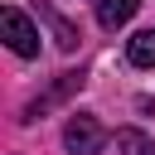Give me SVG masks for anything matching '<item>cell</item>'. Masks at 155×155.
I'll use <instances>...</instances> for the list:
<instances>
[{
    "instance_id": "cell-5",
    "label": "cell",
    "mask_w": 155,
    "mask_h": 155,
    "mask_svg": "<svg viewBox=\"0 0 155 155\" xmlns=\"http://www.w3.org/2000/svg\"><path fill=\"white\" fill-rule=\"evenodd\" d=\"M126 53H131V63H136V68H155V29H140V34L131 39V48H126Z\"/></svg>"
},
{
    "instance_id": "cell-3",
    "label": "cell",
    "mask_w": 155,
    "mask_h": 155,
    "mask_svg": "<svg viewBox=\"0 0 155 155\" xmlns=\"http://www.w3.org/2000/svg\"><path fill=\"white\" fill-rule=\"evenodd\" d=\"M39 19H48V29H53V44H58L63 53H73V48L82 44V34H78V24H68V19H63V15H58V10L48 5V0H39Z\"/></svg>"
},
{
    "instance_id": "cell-1",
    "label": "cell",
    "mask_w": 155,
    "mask_h": 155,
    "mask_svg": "<svg viewBox=\"0 0 155 155\" xmlns=\"http://www.w3.org/2000/svg\"><path fill=\"white\" fill-rule=\"evenodd\" d=\"M0 34H5V44H10L19 58H39V29H34V19H29L24 10L5 5V10H0Z\"/></svg>"
},
{
    "instance_id": "cell-2",
    "label": "cell",
    "mask_w": 155,
    "mask_h": 155,
    "mask_svg": "<svg viewBox=\"0 0 155 155\" xmlns=\"http://www.w3.org/2000/svg\"><path fill=\"white\" fill-rule=\"evenodd\" d=\"M63 145H68L73 155H97V150L107 145V131H102L97 116L78 111V116H68V126H63Z\"/></svg>"
},
{
    "instance_id": "cell-6",
    "label": "cell",
    "mask_w": 155,
    "mask_h": 155,
    "mask_svg": "<svg viewBox=\"0 0 155 155\" xmlns=\"http://www.w3.org/2000/svg\"><path fill=\"white\" fill-rule=\"evenodd\" d=\"M116 145H121V150H131V155H155V150H150V140H145L140 131H116Z\"/></svg>"
},
{
    "instance_id": "cell-4",
    "label": "cell",
    "mask_w": 155,
    "mask_h": 155,
    "mask_svg": "<svg viewBox=\"0 0 155 155\" xmlns=\"http://www.w3.org/2000/svg\"><path fill=\"white\" fill-rule=\"evenodd\" d=\"M136 10H140V0H97V24L102 29H121Z\"/></svg>"
}]
</instances>
